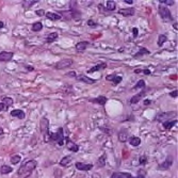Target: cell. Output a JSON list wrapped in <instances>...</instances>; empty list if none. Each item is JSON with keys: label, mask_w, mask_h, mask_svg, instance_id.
I'll return each instance as SVG.
<instances>
[{"label": "cell", "mask_w": 178, "mask_h": 178, "mask_svg": "<svg viewBox=\"0 0 178 178\" xmlns=\"http://www.w3.org/2000/svg\"><path fill=\"white\" fill-rule=\"evenodd\" d=\"M142 73L145 75H150V70L149 69H142Z\"/></svg>", "instance_id": "obj_46"}, {"label": "cell", "mask_w": 178, "mask_h": 178, "mask_svg": "<svg viewBox=\"0 0 178 178\" xmlns=\"http://www.w3.org/2000/svg\"><path fill=\"white\" fill-rule=\"evenodd\" d=\"M21 161V157L18 155H14V156H11V158H10V162L12 163L13 165H16L18 164L19 162Z\"/></svg>", "instance_id": "obj_33"}, {"label": "cell", "mask_w": 178, "mask_h": 178, "mask_svg": "<svg viewBox=\"0 0 178 178\" xmlns=\"http://www.w3.org/2000/svg\"><path fill=\"white\" fill-rule=\"evenodd\" d=\"M65 141H66V144H65L66 148L73 152H78V150H79V145L78 144H76L75 142L72 141L68 137H65Z\"/></svg>", "instance_id": "obj_7"}, {"label": "cell", "mask_w": 178, "mask_h": 178, "mask_svg": "<svg viewBox=\"0 0 178 178\" xmlns=\"http://www.w3.org/2000/svg\"><path fill=\"white\" fill-rule=\"evenodd\" d=\"M13 172V168L10 166V165L3 164L1 168H0V174L1 175H8Z\"/></svg>", "instance_id": "obj_25"}, {"label": "cell", "mask_w": 178, "mask_h": 178, "mask_svg": "<svg viewBox=\"0 0 178 178\" xmlns=\"http://www.w3.org/2000/svg\"><path fill=\"white\" fill-rule=\"evenodd\" d=\"M72 160H73V157H72V156H65L64 158L61 159V161H60V165L63 166V168H67V166L70 164Z\"/></svg>", "instance_id": "obj_23"}, {"label": "cell", "mask_w": 178, "mask_h": 178, "mask_svg": "<svg viewBox=\"0 0 178 178\" xmlns=\"http://www.w3.org/2000/svg\"><path fill=\"white\" fill-rule=\"evenodd\" d=\"M146 95V91H141L140 93H138V94H135V95H133L131 97V99H130V103L131 105H135V103H138L139 101H141L142 98H144Z\"/></svg>", "instance_id": "obj_13"}, {"label": "cell", "mask_w": 178, "mask_h": 178, "mask_svg": "<svg viewBox=\"0 0 178 178\" xmlns=\"http://www.w3.org/2000/svg\"><path fill=\"white\" fill-rule=\"evenodd\" d=\"M106 10L108 11V12H113V11H115L116 10L115 1H113V0H109V1H107V4H106Z\"/></svg>", "instance_id": "obj_27"}, {"label": "cell", "mask_w": 178, "mask_h": 178, "mask_svg": "<svg viewBox=\"0 0 178 178\" xmlns=\"http://www.w3.org/2000/svg\"><path fill=\"white\" fill-rule=\"evenodd\" d=\"M10 114H11V116L16 117V119H23L25 117H26V113L23 112V110H20V109L12 110Z\"/></svg>", "instance_id": "obj_20"}, {"label": "cell", "mask_w": 178, "mask_h": 178, "mask_svg": "<svg viewBox=\"0 0 178 178\" xmlns=\"http://www.w3.org/2000/svg\"><path fill=\"white\" fill-rule=\"evenodd\" d=\"M105 68H107V63L101 62V63H99V64H97V65L91 67L90 69H88L86 73L92 74V73H95V72H98V70H102V69H105Z\"/></svg>", "instance_id": "obj_16"}, {"label": "cell", "mask_w": 178, "mask_h": 178, "mask_svg": "<svg viewBox=\"0 0 178 178\" xmlns=\"http://www.w3.org/2000/svg\"><path fill=\"white\" fill-rule=\"evenodd\" d=\"M14 52L12 51H1L0 52V62H9L13 59Z\"/></svg>", "instance_id": "obj_10"}, {"label": "cell", "mask_w": 178, "mask_h": 178, "mask_svg": "<svg viewBox=\"0 0 178 178\" xmlns=\"http://www.w3.org/2000/svg\"><path fill=\"white\" fill-rule=\"evenodd\" d=\"M48 141L57 142L59 146L64 145V141H65V135L63 133V128L60 127L57 132H50L48 133Z\"/></svg>", "instance_id": "obj_2"}, {"label": "cell", "mask_w": 178, "mask_h": 178, "mask_svg": "<svg viewBox=\"0 0 178 178\" xmlns=\"http://www.w3.org/2000/svg\"><path fill=\"white\" fill-rule=\"evenodd\" d=\"M138 33H139L138 28H132V35H133V37H138Z\"/></svg>", "instance_id": "obj_43"}, {"label": "cell", "mask_w": 178, "mask_h": 178, "mask_svg": "<svg viewBox=\"0 0 178 178\" xmlns=\"http://www.w3.org/2000/svg\"><path fill=\"white\" fill-rule=\"evenodd\" d=\"M1 111H7L6 106H4V103H2V102H0V112H1Z\"/></svg>", "instance_id": "obj_45"}, {"label": "cell", "mask_w": 178, "mask_h": 178, "mask_svg": "<svg viewBox=\"0 0 178 178\" xmlns=\"http://www.w3.org/2000/svg\"><path fill=\"white\" fill-rule=\"evenodd\" d=\"M99 129H100L102 132H105L106 135H109V137H111L113 133V130L111 128H109V127H108V128H107V127H99Z\"/></svg>", "instance_id": "obj_36"}, {"label": "cell", "mask_w": 178, "mask_h": 178, "mask_svg": "<svg viewBox=\"0 0 178 178\" xmlns=\"http://www.w3.org/2000/svg\"><path fill=\"white\" fill-rule=\"evenodd\" d=\"M39 1H34V0H23V6L25 9H29L33 6V4L37 3Z\"/></svg>", "instance_id": "obj_34"}, {"label": "cell", "mask_w": 178, "mask_h": 178, "mask_svg": "<svg viewBox=\"0 0 178 178\" xmlns=\"http://www.w3.org/2000/svg\"><path fill=\"white\" fill-rule=\"evenodd\" d=\"M135 178H145V177H144V175H141V174H139L138 176H137V177H135Z\"/></svg>", "instance_id": "obj_52"}, {"label": "cell", "mask_w": 178, "mask_h": 178, "mask_svg": "<svg viewBox=\"0 0 178 178\" xmlns=\"http://www.w3.org/2000/svg\"><path fill=\"white\" fill-rule=\"evenodd\" d=\"M91 45V43L90 42H88V41H83V42H78V43L76 44V50L78 51V52H83V51H86V48Z\"/></svg>", "instance_id": "obj_14"}, {"label": "cell", "mask_w": 178, "mask_h": 178, "mask_svg": "<svg viewBox=\"0 0 178 178\" xmlns=\"http://www.w3.org/2000/svg\"><path fill=\"white\" fill-rule=\"evenodd\" d=\"M124 2L127 3V4H132V3H133V1H132V0H125Z\"/></svg>", "instance_id": "obj_49"}, {"label": "cell", "mask_w": 178, "mask_h": 178, "mask_svg": "<svg viewBox=\"0 0 178 178\" xmlns=\"http://www.w3.org/2000/svg\"><path fill=\"white\" fill-rule=\"evenodd\" d=\"M129 144L133 147H138L140 144H141V139L139 138V137H135V135H132L129 138Z\"/></svg>", "instance_id": "obj_24"}, {"label": "cell", "mask_w": 178, "mask_h": 178, "mask_svg": "<svg viewBox=\"0 0 178 178\" xmlns=\"http://www.w3.org/2000/svg\"><path fill=\"white\" fill-rule=\"evenodd\" d=\"M75 166H76L77 170H79V171H84V172L91 171L93 168L92 163H82V162H76V163H75Z\"/></svg>", "instance_id": "obj_11"}, {"label": "cell", "mask_w": 178, "mask_h": 178, "mask_svg": "<svg viewBox=\"0 0 178 178\" xmlns=\"http://www.w3.org/2000/svg\"><path fill=\"white\" fill-rule=\"evenodd\" d=\"M149 53H150V51H149L147 48L142 47V48H140V50H139L138 52L133 55V59H139V58H141V57H143V56H148Z\"/></svg>", "instance_id": "obj_21"}, {"label": "cell", "mask_w": 178, "mask_h": 178, "mask_svg": "<svg viewBox=\"0 0 178 178\" xmlns=\"http://www.w3.org/2000/svg\"><path fill=\"white\" fill-rule=\"evenodd\" d=\"M86 23H88V26L91 27V28H97V27H98V23H95L93 19H89Z\"/></svg>", "instance_id": "obj_38"}, {"label": "cell", "mask_w": 178, "mask_h": 178, "mask_svg": "<svg viewBox=\"0 0 178 178\" xmlns=\"http://www.w3.org/2000/svg\"><path fill=\"white\" fill-rule=\"evenodd\" d=\"M106 163H107V154H102V155L98 158L96 164H97L98 168H103L106 165Z\"/></svg>", "instance_id": "obj_26"}, {"label": "cell", "mask_w": 178, "mask_h": 178, "mask_svg": "<svg viewBox=\"0 0 178 178\" xmlns=\"http://www.w3.org/2000/svg\"><path fill=\"white\" fill-rule=\"evenodd\" d=\"M3 27H4V23H3V21H1V20H0V29H2Z\"/></svg>", "instance_id": "obj_50"}, {"label": "cell", "mask_w": 178, "mask_h": 178, "mask_svg": "<svg viewBox=\"0 0 178 178\" xmlns=\"http://www.w3.org/2000/svg\"><path fill=\"white\" fill-rule=\"evenodd\" d=\"M172 164H173V157L168 156V158L165 159L161 164L158 165V168H159V170H162V171H164V170H168V168L172 166Z\"/></svg>", "instance_id": "obj_9"}, {"label": "cell", "mask_w": 178, "mask_h": 178, "mask_svg": "<svg viewBox=\"0 0 178 178\" xmlns=\"http://www.w3.org/2000/svg\"><path fill=\"white\" fill-rule=\"evenodd\" d=\"M117 13H119V15H122V16L129 17V16H132V15L135 13V10L133 8H124V9H119V10L117 11Z\"/></svg>", "instance_id": "obj_12"}, {"label": "cell", "mask_w": 178, "mask_h": 178, "mask_svg": "<svg viewBox=\"0 0 178 178\" xmlns=\"http://www.w3.org/2000/svg\"><path fill=\"white\" fill-rule=\"evenodd\" d=\"M168 94H170V96H171V97H173V98H177V96H178V91H177V89L174 90V91H172V92H170Z\"/></svg>", "instance_id": "obj_41"}, {"label": "cell", "mask_w": 178, "mask_h": 178, "mask_svg": "<svg viewBox=\"0 0 178 178\" xmlns=\"http://www.w3.org/2000/svg\"><path fill=\"white\" fill-rule=\"evenodd\" d=\"M130 178H135V177H130Z\"/></svg>", "instance_id": "obj_54"}, {"label": "cell", "mask_w": 178, "mask_h": 178, "mask_svg": "<svg viewBox=\"0 0 178 178\" xmlns=\"http://www.w3.org/2000/svg\"><path fill=\"white\" fill-rule=\"evenodd\" d=\"M65 76L70 77V78H76L77 73H76V72H75V70H72V72H68V73H66Z\"/></svg>", "instance_id": "obj_40"}, {"label": "cell", "mask_w": 178, "mask_h": 178, "mask_svg": "<svg viewBox=\"0 0 178 178\" xmlns=\"http://www.w3.org/2000/svg\"><path fill=\"white\" fill-rule=\"evenodd\" d=\"M76 79H77V81L83 82V83H86V84H94V83L96 82L95 79H92V78H90L89 76H86V75H83V74L77 75Z\"/></svg>", "instance_id": "obj_8"}, {"label": "cell", "mask_w": 178, "mask_h": 178, "mask_svg": "<svg viewBox=\"0 0 178 178\" xmlns=\"http://www.w3.org/2000/svg\"><path fill=\"white\" fill-rule=\"evenodd\" d=\"M73 64H74L73 59H62V60H60L59 62L55 65V68L56 69H64V68H67V67H70Z\"/></svg>", "instance_id": "obj_6"}, {"label": "cell", "mask_w": 178, "mask_h": 178, "mask_svg": "<svg viewBox=\"0 0 178 178\" xmlns=\"http://www.w3.org/2000/svg\"><path fill=\"white\" fill-rule=\"evenodd\" d=\"M40 126H41V131H42V133H43L44 135V140H45V142H48V133H49V121L47 119H45V117H43V119H41L40 122Z\"/></svg>", "instance_id": "obj_4"}, {"label": "cell", "mask_w": 178, "mask_h": 178, "mask_svg": "<svg viewBox=\"0 0 178 178\" xmlns=\"http://www.w3.org/2000/svg\"><path fill=\"white\" fill-rule=\"evenodd\" d=\"M106 80L113 82L114 86H117V84H119V83L122 82L123 78L121 76H117V75H114V74H113V75H108V76L106 77Z\"/></svg>", "instance_id": "obj_15"}, {"label": "cell", "mask_w": 178, "mask_h": 178, "mask_svg": "<svg viewBox=\"0 0 178 178\" xmlns=\"http://www.w3.org/2000/svg\"><path fill=\"white\" fill-rule=\"evenodd\" d=\"M139 163L141 165H145L146 163H147V158H146L145 156H142V157H140V159H139Z\"/></svg>", "instance_id": "obj_39"}, {"label": "cell", "mask_w": 178, "mask_h": 178, "mask_svg": "<svg viewBox=\"0 0 178 178\" xmlns=\"http://www.w3.org/2000/svg\"><path fill=\"white\" fill-rule=\"evenodd\" d=\"M26 68L28 69L29 72H33V70H34V67H33V66H30V65H27Z\"/></svg>", "instance_id": "obj_47"}, {"label": "cell", "mask_w": 178, "mask_h": 178, "mask_svg": "<svg viewBox=\"0 0 178 178\" xmlns=\"http://www.w3.org/2000/svg\"><path fill=\"white\" fill-rule=\"evenodd\" d=\"M132 175L130 173H124V172H115L111 175V178H130Z\"/></svg>", "instance_id": "obj_22"}, {"label": "cell", "mask_w": 178, "mask_h": 178, "mask_svg": "<svg viewBox=\"0 0 178 178\" xmlns=\"http://www.w3.org/2000/svg\"><path fill=\"white\" fill-rule=\"evenodd\" d=\"M3 129H2V127H0V135H3Z\"/></svg>", "instance_id": "obj_53"}, {"label": "cell", "mask_w": 178, "mask_h": 178, "mask_svg": "<svg viewBox=\"0 0 178 178\" xmlns=\"http://www.w3.org/2000/svg\"><path fill=\"white\" fill-rule=\"evenodd\" d=\"M135 74H140V73H142V69H135Z\"/></svg>", "instance_id": "obj_51"}, {"label": "cell", "mask_w": 178, "mask_h": 178, "mask_svg": "<svg viewBox=\"0 0 178 178\" xmlns=\"http://www.w3.org/2000/svg\"><path fill=\"white\" fill-rule=\"evenodd\" d=\"M158 13H159V15L161 16V18L163 20H166V21H172V20L174 19V17H173V15H172L170 9H168V7H165V6L159 4Z\"/></svg>", "instance_id": "obj_3"}, {"label": "cell", "mask_w": 178, "mask_h": 178, "mask_svg": "<svg viewBox=\"0 0 178 178\" xmlns=\"http://www.w3.org/2000/svg\"><path fill=\"white\" fill-rule=\"evenodd\" d=\"M177 124V119H172V121H165L163 122V127L164 129H171Z\"/></svg>", "instance_id": "obj_30"}, {"label": "cell", "mask_w": 178, "mask_h": 178, "mask_svg": "<svg viewBox=\"0 0 178 178\" xmlns=\"http://www.w3.org/2000/svg\"><path fill=\"white\" fill-rule=\"evenodd\" d=\"M168 41V37L165 35V34H159L158 37V42H157V45L159 47H162L164 45V43Z\"/></svg>", "instance_id": "obj_32"}, {"label": "cell", "mask_w": 178, "mask_h": 178, "mask_svg": "<svg viewBox=\"0 0 178 178\" xmlns=\"http://www.w3.org/2000/svg\"><path fill=\"white\" fill-rule=\"evenodd\" d=\"M45 16H46L47 19L51 20V21H57V20L62 19V16L59 13H55V12H47V13H45Z\"/></svg>", "instance_id": "obj_19"}, {"label": "cell", "mask_w": 178, "mask_h": 178, "mask_svg": "<svg viewBox=\"0 0 178 178\" xmlns=\"http://www.w3.org/2000/svg\"><path fill=\"white\" fill-rule=\"evenodd\" d=\"M177 113L175 111H170V112H160L158 115L156 116L157 122H164V121H170L168 119H172L173 116H176Z\"/></svg>", "instance_id": "obj_5"}, {"label": "cell", "mask_w": 178, "mask_h": 178, "mask_svg": "<svg viewBox=\"0 0 178 178\" xmlns=\"http://www.w3.org/2000/svg\"><path fill=\"white\" fill-rule=\"evenodd\" d=\"M177 25H178V23H177V21H176V23H173V28H174V29L176 30V31H177V30H178V26H177Z\"/></svg>", "instance_id": "obj_48"}, {"label": "cell", "mask_w": 178, "mask_h": 178, "mask_svg": "<svg viewBox=\"0 0 178 178\" xmlns=\"http://www.w3.org/2000/svg\"><path fill=\"white\" fill-rule=\"evenodd\" d=\"M150 103H152V100H150V99H144V100H143V105L144 106H149Z\"/></svg>", "instance_id": "obj_44"}, {"label": "cell", "mask_w": 178, "mask_h": 178, "mask_svg": "<svg viewBox=\"0 0 178 178\" xmlns=\"http://www.w3.org/2000/svg\"><path fill=\"white\" fill-rule=\"evenodd\" d=\"M35 14L37 16H45V11L44 10H37L35 11Z\"/></svg>", "instance_id": "obj_42"}, {"label": "cell", "mask_w": 178, "mask_h": 178, "mask_svg": "<svg viewBox=\"0 0 178 178\" xmlns=\"http://www.w3.org/2000/svg\"><path fill=\"white\" fill-rule=\"evenodd\" d=\"M159 3L162 4V6L165 4V7H168V6H173V4H175V1H173V0H160Z\"/></svg>", "instance_id": "obj_37"}, {"label": "cell", "mask_w": 178, "mask_h": 178, "mask_svg": "<svg viewBox=\"0 0 178 178\" xmlns=\"http://www.w3.org/2000/svg\"><path fill=\"white\" fill-rule=\"evenodd\" d=\"M58 37H59V34H58L57 32L49 33V34L47 35V37H46V43H48V44L53 43V42H55V41H56Z\"/></svg>", "instance_id": "obj_29"}, {"label": "cell", "mask_w": 178, "mask_h": 178, "mask_svg": "<svg viewBox=\"0 0 178 178\" xmlns=\"http://www.w3.org/2000/svg\"><path fill=\"white\" fill-rule=\"evenodd\" d=\"M37 165V162L35 160H28L26 163H23L17 171V174L18 176H23V177H26V176H29L31 173H32Z\"/></svg>", "instance_id": "obj_1"}, {"label": "cell", "mask_w": 178, "mask_h": 178, "mask_svg": "<svg viewBox=\"0 0 178 178\" xmlns=\"http://www.w3.org/2000/svg\"><path fill=\"white\" fill-rule=\"evenodd\" d=\"M42 29H43V23H41V21H37V23H34L31 26V30H32L33 32H40Z\"/></svg>", "instance_id": "obj_31"}, {"label": "cell", "mask_w": 178, "mask_h": 178, "mask_svg": "<svg viewBox=\"0 0 178 178\" xmlns=\"http://www.w3.org/2000/svg\"><path fill=\"white\" fill-rule=\"evenodd\" d=\"M90 101L93 102V103H97L99 106H105L108 101V98L106 96H98V97H95V98H91Z\"/></svg>", "instance_id": "obj_17"}, {"label": "cell", "mask_w": 178, "mask_h": 178, "mask_svg": "<svg viewBox=\"0 0 178 178\" xmlns=\"http://www.w3.org/2000/svg\"><path fill=\"white\" fill-rule=\"evenodd\" d=\"M1 100H2V103H4V106H6V109H9L11 106H13L14 103V100L11 97H7V96H4V97H2L1 98Z\"/></svg>", "instance_id": "obj_28"}, {"label": "cell", "mask_w": 178, "mask_h": 178, "mask_svg": "<svg viewBox=\"0 0 178 178\" xmlns=\"http://www.w3.org/2000/svg\"><path fill=\"white\" fill-rule=\"evenodd\" d=\"M146 86V83L144 80H139L138 82H137V84H135V86H133V90H139V89H144Z\"/></svg>", "instance_id": "obj_35"}, {"label": "cell", "mask_w": 178, "mask_h": 178, "mask_svg": "<svg viewBox=\"0 0 178 178\" xmlns=\"http://www.w3.org/2000/svg\"><path fill=\"white\" fill-rule=\"evenodd\" d=\"M128 135H129L128 130H127V129H122V130L119 132V135H117V139H119V142L125 143V142L128 140Z\"/></svg>", "instance_id": "obj_18"}]
</instances>
